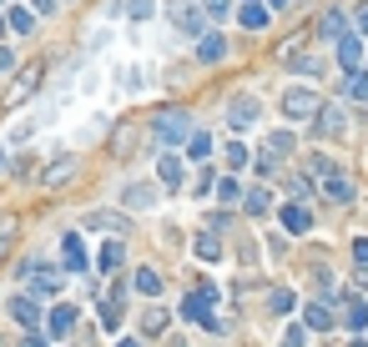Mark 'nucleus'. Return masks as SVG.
Wrapping results in <instances>:
<instances>
[{"mask_svg":"<svg viewBox=\"0 0 368 347\" xmlns=\"http://www.w3.org/2000/svg\"><path fill=\"white\" fill-rule=\"evenodd\" d=\"M21 272L31 277V287H36L40 297H56V292H61V272H50V267H31V262H26Z\"/></svg>","mask_w":368,"mask_h":347,"instance_id":"nucleus-8","label":"nucleus"},{"mask_svg":"<svg viewBox=\"0 0 368 347\" xmlns=\"http://www.w3.org/2000/svg\"><path fill=\"white\" fill-rule=\"evenodd\" d=\"M268 307H273V312H293V292H288V287H278V292L268 297Z\"/></svg>","mask_w":368,"mask_h":347,"instance_id":"nucleus-34","label":"nucleus"},{"mask_svg":"<svg viewBox=\"0 0 368 347\" xmlns=\"http://www.w3.org/2000/svg\"><path fill=\"white\" fill-rule=\"evenodd\" d=\"M101 327H107V332H117V327H121V302H117V297L101 307Z\"/></svg>","mask_w":368,"mask_h":347,"instance_id":"nucleus-30","label":"nucleus"},{"mask_svg":"<svg viewBox=\"0 0 368 347\" xmlns=\"http://www.w3.org/2000/svg\"><path fill=\"white\" fill-rule=\"evenodd\" d=\"M0 35H6V11H0Z\"/></svg>","mask_w":368,"mask_h":347,"instance_id":"nucleus-44","label":"nucleus"},{"mask_svg":"<svg viewBox=\"0 0 368 347\" xmlns=\"http://www.w3.org/2000/svg\"><path fill=\"white\" fill-rule=\"evenodd\" d=\"M303 322H308V327H318V332H328V327H333V312H328L323 302H313V307L303 312Z\"/></svg>","mask_w":368,"mask_h":347,"instance_id":"nucleus-24","label":"nucleus"},{"mask_svg":"<svg viewBox=\"0 0 368 347\" xmlns=\"http://www.w3.org/2000/svg\"><path fill=\"white\" fill-rule=\"evenodd\" d=\"M242 211H247V216H268V211H273V192H262V187H252V192L242 197Z\"/></svg>","mask_w":368,"mask_h":347,"instance_id":"nucleus-18","label":"nucleus"},{"mask_svg":"<svg viewBox=\"0 0 368 347\" xmlns=\"http://www.w3.org/2000/svg\"><path fill=\"white\" fill-rule=\"evenodd\" d=\"M318 106H323V96L308 91V86L283 91V116H288V121H313V116H318Z\"/></svg>","mask_w":368,"mask_h":347,"instance_id":"nucleus-2","label":"nucleus"},{"mask_svg":"<svg viewBox=\"0 0 368 347\" xmlns=\"http://www.w3.org/2000/svg\"><path fill=\"white\" fill-rule=\"evenodd\" d=\"M353 257H358V267H368V237H358V242H353Z\"/></svg>","mask_w":368,"mask_h":347,"instance_id":"nucleus-40","label":"nucleus"},{"mask_svg":"<svg viewBox=\"0 0 368 347\" xmlns=\"http://www.w3.org/2000/svg\"><path fill=\"white\" fill-rule=\"evenodd\" d=\"M348 96L353 101H368V71H353L348 76Z\"/></svg>","mask_w":368,"mask_h":347,"instance_id":"nucleus-31","label":"nucleus"},{"mask_svg":"<svg viewBox=\"0 0 368 347\" xmlns=\"http://www.w3.org/2000/svg\"><path fill=\"white\" fill-rule=\"evenodd\" d=\"M6 26H11V31H21V35H26V31H36V16H31V11H26V6H11V11H6Z\"/></svg>","mask_w":368,"mask_h":347,"instance_id":"nucleus-23","label":"nucleus"},{"mask_svg":"<svg viewBox=\"0 0 368 347\" xmlns=\"http://www.w3.org/2000/svg\"><path fill=\"white\" fill-rule=\"evenodd\" d=\"M11 66H16V55H11L6 45H0V71H11Z\"/></svg>","mask_w":368,"mask_h":347,"instance_id":"nucleus-42","label":"nucleus"},{"mask_svg":"<svg viewBox=\"0 0 368 347\" xmlns=\"http://www.w3.org/2000/svg\"><path fill=\"white\" fill-rule=\"evenodd\" d=\"M0 171H6V151H0Z\"/></svg>","mask_w":368,"mask_h":347,"instance_id":"nucleus-45","label":"nucleus"},{"mask_svg":"<svg viewBox=\"0 0 368 347\" xmlns=\"http://www.w3.org/2000/svg\"><path fill=\"white\" fill-rule=\"evenodd\" d=\"M338 66H343L348 76H353V71H363V45H358L353 35H343V40H338Z\"/></svg>","mask_w":368,"mask_h":347,"instance_id":"nucleus-11","label":"nucleus"},{"mask_svg":"<svg viewBox=\"0 0 368 347\" xmlns=\"http://www.w3.org/2000/svg\"><path fill=\"white\" fill-rule=\"evenodd\" d=\"M348 347H368V342H348Z\"/></svg>","mask_w":368,"mask_h":347,"instance_id":"nucleus-47","label":"nucleus"},{"mask_svg":"<svg viewBox=\"0 0 368 347\" xmlns=\"http://www.w3.org/2000/svg\"><path fill=\"white\" fill-rule=\"evenodd\" d=\"M126 206H151V187H131L126 192Z\"/></svg>","mask_w":368,"mask_h":347,"instance_id":"nucleus-37","label":"nucleus"},{"mask_svg":"<svg viewBox=\"0 0 368 347\" xmlns=\"http://www.w3.org/2000/svg\"><path fill=\"white\" fill-rule=\"evenodd\" d=\"M126 11H131L136 21H146V16H151V0H131V6H126Z\"/></svg>","mask_w":368,"mask_h":347,"instance_id":"nucleus-39","label":"nucleus"},{"mask_svg":"<svg viewBox=\"0 0 368 347\" xmlns=\"http://www.w3.org/2000/svg\"><path fill=\"white\" fill-rule=\"evenodd\" d=\"M11 317H16L21 327H40V307H36L31 297H11Z\"/></svg>","mask_w":368,"mask_h":347,"instance_id":"nucleus-17","label":"nucleus"},{"mask_svg":"<svg viewBox=\"0 0 368 347\" xmlns=\"http://www.w3.org/2000/svg\"><path fill=\"white\" fill-rule=\"evenodd\" d=\"M36 86H40V66H21V71H16V81H11V96H6V101H11V106H21V101H31V91H36Z\"/></svg>","mask_w":368,"mask_h":347,"instance_id":"nucleus-7","label":"nucleus"},{"mask_svg":"<svg viewBox=\"0 0 368 347\" xmlns=\"http://www.w3.org/2000/svg\"><path fill=\"white\" fill-rule=\"evenodd\" d=\"M31 11L36 16H50V11H56V0H31Z\"/></svg>","mask_w":368,"mask_h":347,"instance_id":"nucleus-41","label":"nucleus"},{"mask_svg":"<svg viewBox=\"0 0 368 347\" xmlns=\"http://www.w3.org/2000/svg\"><path fill=\"white\" fill-rule=\"evenodd\" d=\"M237 26L242 31H268L273 26V6H262V0H242V6H237Z\"/></svg>","mask_w":368,"mask_h":347,"instance_id":"nucleus-5","label":"nucleus"},{"mask_svg":"<svg viewBox=\"0 0 368 347\" xmlns=\"http://www.w3.org/2000/svg\"><path fill=\"white\" fill-rule=\"evenodd\" d=\"M45 327H50V337H66L76 327V307H56V312L45 317Z\"/></svg>","mask_w":368,"mask_h":347,"instance_id":"nucleus-21","label":"nucleus"},{"mask_svg":"<svg viewBox=\"0 0 368 347\" xmlns=\"http://www.w3.org/2000/svg\"><path fill=\"white\" fill-rule=\"evenodd\" d=\"M358 31H363V35H368V6H363V11H358Z\"/></svg>","mask_w":368,"mask_h":347,"instance_id":"nucleus-43","label":"nucleus"},{"mask_svg":"<svg viewBox=\"0 0 368 347\" xmlns=\"http://www.w3.org/2000/svg\"><path fill=\"white\" fill-rule=\"evenodd\" d=\"M343 327H348V332H363V327H368V302H363V297H353V302L343 307Z\"/></svg>","mask_w":368,"mask_h":347,"instance_id":"nucleus-19","label":"nucleus"},{"mask_svg":"<svg viewBox=\"0 0 368 347\" xmlns=\"http://www.w3.org/2000/svg\"><path fill=\"white\" fill-rule=\"evenodd\" d=\"M117 347H136V342H117Z\"/></svg>","mask_w":368,"mask_h":347,"instance_id":"nucleus-48","label":"nucleus"},{"mask_svg":"<svg viewBox=\"0 0 368 347\" xmlns=\"http://www.w3.org/2000/svg\"><path fill=\"white\" fill-rule=\"evenodd\" d=\"M197 6H202L207 21H227L232 16V0H197Z\"/></svg>","mask_w":368,"mask_h":347,"instance_id":"nucleus-27","label":"nucleus"},{"mask_svg":"<svg viewBox=\"0 0 368 347\" xmlns=\"http://www.w3.org/2000/svg\"><path fill=\"white\" fill-rule=\"evenodd\" d=\"M61 262H66V272H86V247H81V237H76V231H71V237L61 242Z\"/></svg>","mask_w":368,"mask_h":347,"instance_id":"nucleus-15","label":"nucleus"},{"mask_svg":"<svg viewBox=\"0 0 368 347\" xmlns=\"http://www.w3.org/2000/svg\"><path fill=\"white\" fill-rule=\"evenodd\" d=\"M156 177H162V187H167V192H177V187H182V177H187V166H182L177 156H162V161H156Z\"/></svg>","mask_w":368,"mask_h":347,"instance_id":"nucleus-13","label":"nucleus"},{"mask_svg":"<svg viewBox=\"0 0 368 347\" xmlns=\"http://www.w3.org/2000/svg\"><path fill=\"white\" fill-rule=\"evenodd\" d=\"M187 156H197V161L212 156V136H207V131H192V136H187Z\"/></svg>","mask_w":368,"mask_h":347,"instance_id":"nucleus-28","label":"nucleus"},{"mask_svg":"<svg viewBox=\"0 0 368 347\" xmlns=\"http://www.w3.org/2000/svg\"><path fill=\"white\" fill-rule=\"evenodd\" d=\"M71 171H76V156H56V161L45 166V187H66Z\"/></svg>","mask_w":368,"mask_h":347,"instance_id":"nucleus-14","label":"nucleus"},{"mask_svg":"<svg viewBox=\"0 0 368 347\" xmlns=\"http://www.w3.org/2000/svg\"><path fill=\"white\" fill-rule=\"evenodd\" d=\"M227 166H232V171H237V166H247V146H242V141H232V146H227Z\"/></svg>","mask_w":368,"mask_h":347,"instance_id":"nucleus-35","label":"nucleus"},{"mask_svg":"<svg viewBox=\"0 0 368 347\" xmlns=\"http://www.w3.org/2000/svg\"><path fill=\"white\" fill-rule=\"evenodd\" d=\"M318 35H323V40H343V35H348V11H328L323 26H318Z\"/></svg>","mask_w":368,"mask_h":347,"instance_id":"nucleus-16","label":"nucleus"},{"mask_svg":"<svg viewBox=\"0 0 368 347\" xmlns=\"http://www.w3.org/2000/svg\"><path fill=\"white\" fill-rule=\"evenodd\" d=\"M283 226L293 231V237H303V231H313V211H308L303 202H288V206H283Z\"/></svg>","mask_w":368,"mask_h":347,"instance_id":"nucleus-9","label":"nucleus"},{"mask_svg":"<svg viewBox=\"0 0 368 347\" xmlns=\"http://www.w3.org/2000/svg\"><path fill=\"white\" fill-rule=\"evenodd\" d=\"M197 257H202V262H217V257H222V242L212 237V231H202V237H197Z\"/></svg>","mask_w":368,"mask_h":347,"instance_id":"nucleus-26","label":"nucleus"},{"mask_svg":"<svg viewBox=\"0 0 368 347\" xmlns=\"http://www.w3.org/2000/svg\"><path fill=\"white\" fill-rule=\"evenodd\" d=\"M227 121H232L237 131H242V126H252V121H257V101H252V96H237V101L227 106Z\"/></svg>","mask_w":368,"mask_h":347,"instance_id":"nucleus-10","label":"nucleus"},{"mask_svg":"<svg viewBox=\"0 0 368 347\" xmlns=\"http://www.w3.org/2000/svg\"><path fill=\"white\" fill-rule=\"evenodd\" d=\"M172 26H177L182 35H202V31H207V16H202L197 0H172Z\"/></svg>","mask_w":368,"mask_h":347,"instance_id":"nucleus-3","label":"nucleus"},{"mask_svg":"<svg viewBox=\"0 0 368 347\" xmlns=\"http://www.w3.org/2000/svg\"><path fill=\"white\" fill-rule=\"evenodd\" d=\"M131 282H136V292H141V297H156V292H162V277H156L151 267H136V277H131Z\"/></svg>","mask_w":368,"mask_h":347,"instance_id":"nucleus-22","label":"nucleus"},{"mask_svg":"<svg viewBox=\"0 0 368 347\" xmlns=\"http://www.w3.org/2000/svg\"><path fill=\"white\" fill-rule=\"evenodd\" d=\"M151 136L167 141V146H187V136H192V116H187L182 106H162V111L151 116Z\"/></svg>","mask_w":368,"mask_h":347,"instance_id":"nucleus-1","label":"nucleus"},{"mask_svg":"<svg viewBox=\"0 0 368 347\" xmlns=\"http://www.w3.org/2000/svg\"><path fill=\"white\" fill-rule=\"evenodd\" d=\"M323 177H328V182H323V192H328V202H353V182L343 177V171H333V166H328V171H323Z\"/></svg>","mask_w":368,"mask_h":347,"instance_id":"nucleus-12","label":"nucleus"},{"mask_svg":"<svg viewBox=\"0 0 368 347\" xmlns=\"http://www.w3.org/2000/svg\"><path fill=\"white\" fill-rule=\"evenodd\" d=\"M197 61H202V66L227 61V40H222L217 31H202V35H197Z\"/></svg>","mask_w":368,"mask_h":347,"instance_id":"nucleus-6","label":"nucleus"},{"mask_svg":"<svg viewBox=\"0 0 368 347\" xmlns=\"http://www.w3.org/2000/svg\"><path fill=\"white\" fill-rule=\"evenodd\" d=\"M167 322H172V317H167V307H151V312L141 317V332H146V337H156V332H167Z\"/></svg>","mask_w":368,"mask_h":347,"instance_id":"nucleus-25","label":"nucleus"},{"mask_svg":"<svg viewBox=\"0 0 368 347\" xmlns=\"http://www.w3.org/2000/svg\"><path fill=\"white\" fill-rule=\"evenodd\" d=\"M308 342V322H293L288 332H283V347H303Z\"/></svg>","mask_w":368,"mask_h":347,"instance_id":"nucleus-33","label":"nucleus"},{"mask_svg":"<svg viewBox=\"0 0 368 347\" xmlns=\"http://www.w3.org/2000/svg\"><path fill=\"white\" fill-rule=\"evenodd\" d=\"M313 131H318L323 141H333V136H343V131H348V116H343L333 101H323V106H318V116H313Z\"/></svg>","mask_w":368,"mask_h":347,"instance_id":"nucleus-4","label":"nucleus"},{"mask_svg":"<svg viewBox=\"0 0 368 347\" xmlns=\"http://www.w3.org/2000/svg\"><path fill=\"white\" fill-rule=\"evenodd\" d=\"M11 247H16V221H11V226H0V257H6Z\"/></svg>","mask_w":368,"mask_h":347,"instance_id":"nucleus-38","label":"nucleus"},{"mask_svg":"<svg viewBox=\"0 0 368 347\" xmlns=\"http://www.w3.org/2000/svg\"><path fill=\"white\" fill-rule=\"evenodd\" d=\"M268 151H273V156H288V151H293V136H288V131H273V136H268Z\"/></svg>","mask_w":368,"mask_h":347,"instance_id":"nucleus-32","label":"nucleus"},{"mask_svg":"<svg viewBox=\"0 0 368 347\" xmlns=\"http://www.w3.org/2000/svg\"><path fill=\"white\" fill-rule=\"evenodd\" d=\"M121 257H126V247H121V242L112 237L107 247H101V252H96V267H101V272H117V267H121Z\"/></svg>","mask_w":368,"mask_h":347,"instance_id":"nucleus-20","label":"nucleus"},{"mask_svg":"<svg viewBox=\"0 0 368 347\" xmlns=\"http://www.w3.org/2000/svg\"><path fill=\"white\" fill-rule=\"evenodd\" d=\"M217 197H222V202H237V197H242V187H237L232 177H222V182H217Z\"/></svg>","mask_w":368,"mask_h":347,"instance_id":"nucleus-36","label":"nucleus"},{"mask_svg":"<svg viewBox=\"0 0 368 347\" xmlns=\"http://www.w3.org/2000/svg\"><path fill=\"white\" fill-rule=\"evenodd\" d=\"M86 226H107V231H121L126 221H121L117 211H91V216H86Z\"/></svg>","mask_w":368,"mask_h":347,"instance_id":"nucleus-29","label":"nucleus"},{"mask_svg":"<svg viewBox=\"0 0 368 347\" xmlns=\"http://www.w3.org/2000/svg\"><path fill=\"white\" fill-rule=\"evenodd\" d=\"M273 6H278V11H283V6H288V0H273Z\"/></svg>","mask_w":368,"mask_h":347,"instance_id":"nucleus-46","label":"nucleus"}]
</instances>
